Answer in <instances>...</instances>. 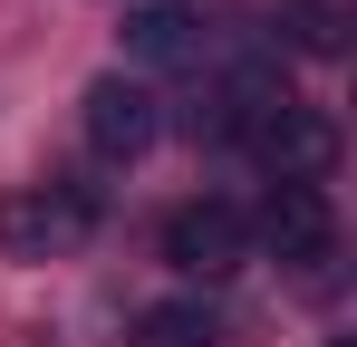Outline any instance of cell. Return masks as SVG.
Segmentation results:
<instances>
[{
  "mask_svg": "<svg viewBox=\"0 0 357 347\" xmlns=\"http://www.w3.org/2000/svg\"><path fill=\"white\" fill-rule=\"evenodd\" d=\"M97 231V193L87 183H20L0 193V251L10 261H68Z\"/></svg>",
  "mask_w": 357,
  "mask_h": 347,
  "instance_id": "cell-1",
  "label": "cell"
},
{
  "mask_svg": "<svg viewBox=\"0 0 357 347\" xmlns=\"http://www.w3.org/2000/svg\"><path fill=\"white\" fill-rule=\"evenodd\" d=\"M241 145H251V164L271 174V183H319V174L338 164V125L319 107H299V97H271V107L241 125Z\"/></svg>",
  "mask_w": 357,
  "mask_h": 347,
  "instance_id": "cell-2",
  "label": "cell"
},
{
  "mask_svg": "<svg viewBox=\"0 0 357 347\" xmlns=\"http://www.w3.org/2000/svg\"><path fill=\"white\" fill-rule=\"evenodd\" d=\"M165 261H174L183 280H232L241 261H251V213H241V203H222V193L183 203L174 222H165Z\"/></svg>",
  "mask_w": 357,
  "mask_h": 347,
  "instance_id": "cell-3",
  "label": "cell"
},
{
  "mask_svg": "<svg viewBox=\"0 0 357 347\" xmlns=\"http://www.w3.org/2000/svg\"><path fill=\"white\" fill-rule=\"evenodd\" d=\"M261 241L290 261V270H319L328 251H338V213H328V193L319 183H271V203H261Z\"/></svg>",
  "mask_w": 357,
  "mask_h": 347,
  "instance_id": "cell-4",
  "label": "cell"
},
{
  "mask_svg": "<svg viewBox=\"0 0 357 347\" xmlns=\"http://www.w3.org/2000/svg\"><path fill=\"white\" fill-rule=\"evenodd\" d=\"M155 135H165V116H155V87L145 77H97L87 87V145L107 164H135Z\"/></svg>",
  "mask_w": 357,
  "mask_h": 347,
  "instance_id": "cell-5",
  "label": "cell"
},
{
  "mask_svg": "<svg viewBox=\"0 0 357 347\" xmlns=\"http://www.w3.org/2000/svg\"><path fill=\"white\" fill-rule=\"evenodd\" d=\"M126 58H145V68L203 58V20H193L183 0H155V10H135V20H126Z\"/></svg>",
  "mask_w": 357,
  "mask_h": 347,
  "instance_id": "cell-6",
  "label": "cell"
},
{
  "mask_svg": "<svg viewBox=\"0 0 357 347\" xmlns=\"http://www.w3.org/2000/svg\"><path fill=\"white\" fill-rule=\"evenodd\" d=\"M271 39L290 58H338L348 49V10H338V0H280V10H271Z\"/></svg>",
  "mask_w": 357,
  "mask_h": 347,
  "instance_id": "cell-7",
  "label": "cell"
},
{
  "mask_svg": "<svg viewBox=\"0 0 357 347\" xmlns=\"http://www.w3.org/2000/svg\"><path fill=\"white\" fill-rule=\"evenodd\" d=\"M135 347H222V318L203 299H155L135 318Z\"/></svg>",
  "mask_w": 357,
  "mask_h": 347,
  "instance_id": "cell-8",
  "label": "cell"
}]
</instances>
